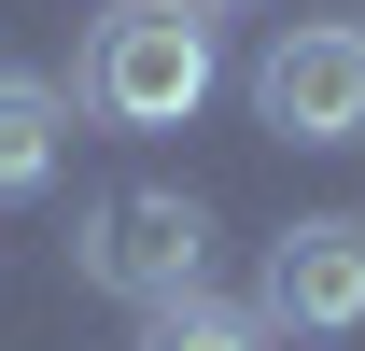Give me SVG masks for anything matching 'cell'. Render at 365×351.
<instances>
[{
	"label": "cell",
	"instance_id": "obj_1",
	"mask_svg": "<svg viewBox=\"0 0 365 351\" xmlns=\"http://www.w3.org/2000/svg\"><path fill=\"white\" fill-rule=\"evenodd\" d=\"M71 98L98 127H197V98H211V14L197 0H113L85 29Z\"/></svg>",
	"mask_w": 365,
	"mask_h": 351
},
{
	"label": "cell",
	"instance_id": "obj_2",
	"mask_svg": "<svg viewBox=\"0 0 365 351\" xmlns=\"http://www.w3.org/2000/svg\"><path fill=\"white\" fill-rule=\"evenodd\" d=\"M85 281L98 295H127V309H169L197 295V267H211V211L182 197V183H113V197H85Z\"/></svg>",
	"mask_w": 365,
	"mask_h": 351
},
{
	"label": "cell",
	"instance_id": "obj_3",
	"mask_svg": "<svg viewBox=\"0 0 365 351\" xmlns=\"http://www.w3.org/2000/svg\"><path fill=\"white\" fill-rule=\"evenodd\" d=\"M267 337H365V225L351 211H309L267 239Z\"/></svg>",
	"mask_w": 365,
	"mask_h": 351
},
{
	"label": "cell",
	"instance_id": "obj_4",
	"mask_svg": "<svg viewBox=\"0 0 365 351\" xmlns=\"http://www.w3.org/2000/svg\"><path fill=\"white\" fill-rule=\"evenodd\" d=\"M267 141H365V29H281L253 56Z\"/></svg>",
	"mask_w": 365,
	"mask_h": 351
},
{
	"label": "cell",
	"instance_id": "obj_5",
	"mask_svg": "<svg viewBox=\"0 0 365 351\" xmlns=\"http://www.w3.org/2000/svg\"><path fill=\"white\" fill-rule=\"evenodd\" d=\"M56 155H71V98L43 71H0V197H43Z\"/></svg>",
	"mask_w": 365,
	"mask_h": 351
},
{
	"label": "cell",
	"instance_id": "obj_6",
	"mask_svg": "<svg viewBox=\"0 0 365 351\" xmlns=\"http://www.w3.org/2000/svg\"><path fill=\"white\" fill-rule=\"evenodd\" d=\"M140 351H267V309H225V295H169V309H140Z\"/></svg>",
	"mask_w": 365,
	"mask_h": 351
},
{
	"label": "cell",
	"instance_id": "obj_7",
	"mask_svg": "<svg viewBox=\"0 0 365 351\" xmlns=\"http://www.w3.org/2000/svg\"><path fill=\"white\" fill-rule=\"evenodd\" d=\"M197 14H253V0H197Z\"/></svg>",
	"mask_w": 365,
	"mask_h": 351
}]
</instances>
